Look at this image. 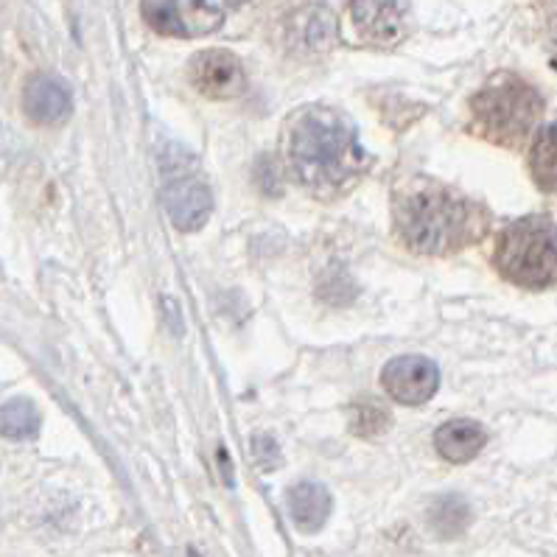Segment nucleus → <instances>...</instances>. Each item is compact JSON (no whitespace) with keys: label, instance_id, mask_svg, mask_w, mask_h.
Here are the masks:
<instances>
[{"label":"nucleus","instance_id":"0eeeda50","mask_svg":"<svg viewBox=\"0 0 557 557\" xmlns=\"http://www.w3.org/2000/svg\"><path fill=\"white\" fill-rule=\"evenodd\" d=\"M190 85L197 87L208 99H236L247 87V73H244L242 60L236 53L224 51V48H210L199 51L188 65Z\"/></svg>","mask_w":557,"mask_h":557},{"label":"nucleus","instance_id":"6e6552de","mask_svg":"<svg viewBox=\"0 0 557 557\" xmlns=\"http://www.w3.org/2000/svg\"><path fill=\"white\" fill-rule=\"evenodd\" d=\"M163 205L169 219L174 222V227L185 230V233H194V230H199L210 219L213 197H210L208 185L202 180L180 174V177H171L165 183Z\"/></svg>","mask_w":557,"mask_h":557},{"label":"nucleus","instance_id":"ddd939ff","mask_svg":"<svg viewBox=\"0 0 557 557\" xmlns=\"http://www.w3.org/2000/svg\"><path fill=\"white\" fill-rule=\"evenodd\" d=\"M530 171L541 188L557 194V121L546 124L532 140Z\"/></svg>","mask_w":557,"mask_h":557},{"label":"nucleus","instance_id":"9d476101","mask_svg":"<svg viewBox=\"0 0 557 557\" xmlns=\"http://www.w3.org/2000/svg\"><path fill=\"white\" fill-rule=\"evenodd\" d=\"M350 17L361 37L370 42L389 46L404 34L400 0H350Z\"/></svg>","mask_w":557,"mask_h":557},{"label":"nucleus","instance_id":"7ed1b4c3","mask_svg":"<svg viewBox=\"0 0 557 557\" xmlns=\"http://www.w3.org/2000/svg\"><path fill=\"white\" fill-rule=\"evenodd\" d=\"M473 126L491 144L518 149L532 138L544 115V99L530 82L498 73L471 99Z\"/></svg>","mask_w":557,"mask_h":557},{"label":"nucleus","instance_id":"f03ea898","mask_svg":"<svg viewBox=\"0 0 557 557\" xmlns=\"http://www.w3.org/2000/svg\"><path fill=\"white\" fill-rule=\"evenodd\" d=\"M400 242L420 256H446L482 242L487 213L459 190L440 183H407L395 194Z\"/></svg>","mask_w":557,"mask_h":557},{"label":"nucleus","instance_id":"9b49d317","mask_svg":"<svg viewBox=\"0 0 557 557\" xmlns=\"http://www.w3.org/2000/svg\"><path fill=\"white\" fill-rule=\"evenodd\" d=\"M487 443V432L482 423L471 418H457L448 420L434 434V446H437V454L448 462H471Z\"/></svg>","mask_w":557,"mask_h":557},{"label":"nucleus","instance_id":"f257e3e1","mask_svg":"<svg viewBox=\"0 0 557 557\" xmlns=\"http://www.w3.org/2000/svg\"><path fill=\"white\" fill-rule=\"evenodd\" d=\"M286 151L295 177L314 194H336L368 169L356 129L331 107H302L286 132Z\"/></svg>","mask_w":557,"mask_h":557},{"label":"nucleus","instance_id":"2eb2a0df","mask_svg":"<svg viewBox=\"0 0 557 557\" xmlns=\"http://www.w3.org/2000/svg\"><path fill=\"white\" fill-rule=\"evenodd\" d=\"M42 426L37 404L28 398H12L0 407V434L9 440H32Z\"/></svg>","mask_w":557,"mask_h":557},{"label":"nucleus","instance_id":"dca6fc26","mask_svg":"<svg viewBox=\"0 0 557 557\" xmlns=\"http://www.w3.org/2000/svg\"><path fill=\"white\" fill-rule=\"evenodd\" d=\"M350 429L359 437H381L389 429V414L375 404H359L350 412Z\"/></svg>","mask_w":557,"mask_h":557},{"label":"nucleus","instance_id":"39448f33","mask_svg":"<svg viewBox=\"0 0 557 557\" xmlns=\"http://www.w3.org/2000/svg\"><path fill=\"white\" fill-rule=\"evenodd\" d=\"M144 21L158 34L194 40L222 28L224 0H140Z\"/></svg>","mask_w":557,"mask_h":557},{"label":"nucleus","instance_id":"423d86ee","mask_svg":"<svg viewBox=\"0 0 557 557\" xmlns=\"http://www.w3.org/2000/svg\"><path fill=\"white\" fill-rule=\"evenodd\" d=\"M381 384L387 395L404 407H420L432 400L440 387V370L426 356H395L381 370Z\"/></svg>","mask_w":557,"mask_h":557},{"label":"nucleus","instance_id":"a211bd4d","mask_svg":"<svg viewBox=\"0 0 557 557\" xmlns=\"http://www.w3.org/2000/svg\"><path fill=\"white\" fill-rule=\"evenodd\" d=\"M256 180L261 185V190H267V194H281V171H277V165L269 158H263L258 163Z\"/></svg>","mask_w":557,"mask_h":557},{"label":"nucleus","instance_id":"f8f14e48","mask_svg":"<svg viewBox=\"0 0 557 557\" xmlns=\"http://www.w3.org/2000/svg\"><path fill=\"white\" fill-rule=\"evenodd\" d=\"M286 507L300 532H320L331 516V493L320 482H297L286 493Z\"/></svg>","mask_w":557,"mask_h":557},{"label":"nucleus","instance_id":"1a4fd4ad","mask_svg":"<svg viewBox=\"0 0 557 557\" xmlns=\"http://www.w3.org/2000/svg\"><path fill=\"white\" fill-rule=\"evenodd\" d=\"M23 110L34 124H62L73 110V96L65 82L51 73H34L23 87Z\"/></svg>","mask_w":557,"mask_h":557},{"label":"nucleus","instance_id":"f3484780","mask_svg":"<svg viewBox=\"0 0 557 557\" xmlns=\"http://www.w3.org/2000/svg\"><path fill=\"white\" fill-rule=\"evenodd\" d=\"M249 446H252V459H256L263 471L281 466V446L275 443V437H269V434H256V437L249 440Z\"/></svg>","mask_w":557,"mask_h":557},{"label":"nucleus","instance_id":"4468645a","mask_svg":"<svg viewBox=\"0 0 557 557\" xmlns=\"http://www.w3.org/2000/svg\"><path fill=\"white\" fill-rule=\"evenodd\" d=\"M471 524V505L462 496H440L429 507V527L440 537H457Z\"/></svg>","mask_w":557,"mask_h":557},{"label":"nucleus","instance_id":"20e7f679","mask_svg":"<svg viewBox=\"0 0 557 557\" xmlns=\"http://www.w3.org/2000/svg\"><path fill=\"white\" fill-rule=\"evenodd\" d=\"M493 263L502 277L521 289L557 286V224L549 216H524L507 224Z\"/></svg>","mask_w":557,"mask_h":557}]
</instances>
